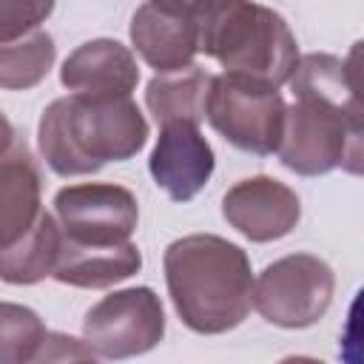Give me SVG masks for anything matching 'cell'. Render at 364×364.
Here are the masks:
<instances>
[{
  "label": "cell",
  "instance_id": "6da1fadb",
  "mask_svg": "<svg viewBox=\"0 0 364 364\" xmlns=\"http://www.w3.org/2000/svg\"><path fill=\"white\" fill-rule=\"evenodd\" d=\"M168 296L182 324L199 336L239 327L253 307L247 253L216 233L173 239L162 256Z\"/></svg>",
  "mask_w": 364,
  "mask_h": 364
},
{
  "label": "cell",
  "instance_id": "7a4b0ae2",
  "mask_svg": "<svg viewBox=\"0 0 364 364\" xmlns=\"http://www.w3.org/2000/svg\"><path fill=\"white\" fill-rule=\"evenodd\" d=\"M148 142V119L131 97L68 94L40 117L37 145L57 176L97 173L105 162H128Z\"/></svg>",
  "mask_w": 364,
  "mask_h": 364
},
{
  "label": "cell",
  "instance_id": "3957f363",
  "mask_svg": "<svg viewBox=\"0 0 364 364\" xmlns=\"http://www.w3.org/2000/svg\"><path fill=\"white\" fill-rule=\"evenodd\" d=\"M199 51L225 71L284 85L299 63V43L287 20L253 0H205L196 11Z\"/></svg>",
  "mask_w": 364,
  "mask_h": 364
},
{
  "label": "cell",
  "instance_id": "277c9868",
  "mask_svg": "<svg viewBox=\"0 0 364 364\" xmlns=\"http://www.w3.org/2000/svg\"><path fill=\"white\" fill-rule=\"evenodd\" d=\"M60 250V225L43 208V176L17 142L0 159V282L37 284L51 276Z\"/></svg>",
  "mask_w": 364,
  "mask_h": 364
},
{
  "label": "cell",
  "instance_id": "5b68a950",
  "mask_svg": "<svg viewBox=\"0 0 364 364\" xmlns=\"http://www.w3.org/2000/svg\"><path fill=\"white\" fill-rule=\"evenodd\" d=\"M364 117L358 108H344L321 97L296 94L284 108L279 139V162L299 176H324L336 168L361 173Z\"/></svg>",
  "mask_w": 364,
  "mask_h": 364
},
{
  "label": "cell",
  "instance_id": "8992f818",
  "mask_svg": "<svg viewBox=\"0 0 364 364\" xmlns=\"http://www.w3.org/2000/svg\"><path fill=\"white\" fill-rule=\"evenodd\" d=\"M284 108L287 105L276 85L225 71L210 82L205 119L233 148L270 156L282 139Z\"/></svg>",
  "mask_w": 364,
  "mask_h": 364
},
{
  "label": "cell",
  "instance_id": "52a82bcc",
  "mask_svg": "<svg viewBox=\"0 0 364 364\" xmlns=\"http://www.w3.org/2000/svg\"><path fill=\"white\" fill-rule=\"evenodd\" d=\"M336 273L313 253H290L270 262L253 279V307L259 316L284 330L316 324L333 301Z\"/></svg>",
  "mask_w": 364,
  "mask_h": 364
},
{
  "label": "cell",
  "instance_id": "ba28073f",
  "mask_svg": "<svg viewBox=\"0 0 364 364\" xmlns=\"http://www.w3.org/2000/svg\"><path fill=\"white\" fill-rule=\"evenodd\" d=\"M165 336V307L151 287H125L100 299L82 318V338L97 358H131Z\"/></svg>",
  "mask_w": 364,
  "mask_h": 364
},
{
  "label": "cell",
  "instance_id": "9c48e42d",
  "mask_svg": "<svg viewBox=\"0 0 364 364\" xmlns=\"http://www.w3.org/2000/svg\"><path fill=\"white\" fill-rule=\"evenodd\" d=\"M60 236L77 245L128 242L139 222L136 196L114 182L65 185L54 196Z\"/></svg>",
  "mask_w": 364,
  "mask_h": 364
},
{
  "label": "cell",
  "instance_id": "30bf717a",
  "mask_svg": "<svg viewBox=\"0 0 364 364\" xmlns=\"http://www.w3.org/2000/svg\"><path fill=\"white\" fill-rule=\"evenodd\" d=\"M225 222L250 242H276L301 219L299 193L273 176H247L230 185L222 196Z\"/></svg>",
  "mask_w": 364,
  "mask_h": 364
},
{
  "label": "cell",
  "instance_id": "8fae6325",
  "mask_svg": "<svg viewBox=\"0 0 364 364\" xmlns=\"http://www.w3.org/2000/svg\"><path fill=\"white\" fill-rule=\"evenodd\" d=\"M216 156L196 122L159 125L156 145L148 159V171L173 202H191L210 179Z\"/></svg>",
  "mask_w": 364,
  "mask_h": 364
},
{
  "label": "cell",
  "instance_id": "7c38bea8",
  "mask_svg": "<svg viewBox=\"0 0 364 364\" xmlns=\"http://www.w3.org/2000/svg\"><path fill=\"white\" fill-rule=\"evenodd\" d=\"M60 82L71 94L131 97V91L139 82L136 57L119 40H108V37L88 40L65 57L60 68Z\"/></svg>",
  "mask_w": 364,
  "mask_h": 364
},
{
  "label": "cell",
  "instance_id": "4fadbf2b",
  "mask_svg": "<svg viewBox=\"0 0 364 364\" xmlns=\"http://www.w3.org/2000/svg\"><path fill=\"white\" fill-rule=\"evenodd\" d=\"M131 43L156 74L185 68L199 54L196 17L148 0L131 17Z\"/></svg>",
  "mask_w": 364,
  "mask_h": 364
},
{
  "label": "cell",
  "instance_id": "5bb4252c",
  "mask_svg": "<svg viewBox=\"0 0 364 364\" xmlns=\"http://www.w3.org/2000/svg\"><path fill=\"white\" fill-rule=\"evenodd\" d=\"M142 267L139 247L128 239L119 245H77L60 236V250L51 276L60 284L102 290L117 282L131 279Z\"/></svg>",
  "mask_w": 364,
  "mask_h": 364
},
{
  "label": "cell",
  "instance_id": "9a60e30c",
  "mask_svg": "<svg viewBox=\"0 0 364 364\" xmlns=\"http://www.w3.org/2000/svg\"><path fill=\"white\" fill-rule=\"evenodd\" d=\"M213 74L199 68L196 63L173 71H159L151 77L145 88V105L154 114L156 125L165 122H202L208 91H210Z\"/></svg>",
  "mask_w": 364,
  "mask_h": 364
},
{
  "label": "cell",
  "instance_id": "2e32d148",
  "mask_svg": "<svg viewBox=\"0 0 364 364\" xmlns=\"http://www.w3.org/2000/svg\"><path fill=\"white\" fill-rule=\"evenodd\" d=\"M287 82H290L293 97L310 94V97H321L327 102L361 111L353 60H341L336 54H304L299 57Z\"/></svg>",
  "mask_w": 364,
  "mask_h": 364
},
{
  "label": "cell",
  "instance_id": "e0dca14e",
  "mask_svg": "<svg viewBox=\"0 0 364 364\" xmlns=\"http://www.w3.org/2000/svg\"><path fill=\"white\" fill-rule=\"evenodd\" d=\"M57 57L54 37L43 28H34L17 40L0 43V88L28 91L40 85Z\"/></svg>",
  "mask_w": 364,
  "mask_h": 364
},
{
  "label": "cell",
  "instance_id": "ac0fdd59",
  "mask_svg": "<svg viewBox=\"0 0 364 364\" xmlns=\"http://www.w3.org/2000/svg\"><path fill=\"white\" fill-rule=\"evenodd\" d=\"M48 338L37 310L14 301H0V364L37 361Z\"/></svg>",
  "mask_w": 364,
  "mask_h": 364
},
{
  "label": "cell",
  "instance_id": "d6986e66",
  "mask_svg": "<svg viewBox=\"0 0 364 364\" xmlns=\"http://www.w3.org/2000/svg\"><path fill=\"white\" fill-rule=\"evenodd\" d=\"M54 3L57 0H0V43L40 28V23L51 17Z\"/></svg>",
  "mask_w": 364,
  "mask_h": 364
},
{
  "label": "cell",
  "instance_id": "ffe728a7",
  "mask_svg": "<svg viewBox=\"0 0 364 364\" xmlns=\"http://www.w3.org/2000/svg\"><path fill=\"white\" fill-rule=\"evenodd\" d=\"M17 142H20V139H17V131H14L11 119H9V117L0 111V159H3L6 154H11Z\"/></svg>",
  "mask_w": 364,
  "mask_h": 364
},
{
  "label": "cell",
  "instance_id": "44dd1931",
  "mask_svg": "<svg viewBox=\"0 0 364 364\" xmlns=\"http://www.w3.org/2000/svg\"><path fill=\"white\" fill-rule=\"evenodd\" d=\"M151 3H159V6H168V9H176V11H185V14H193L205 6V0H151Z\"/></svg>",
  "mask_w": 364,
  "mask_h": 364
}]
</instances>
